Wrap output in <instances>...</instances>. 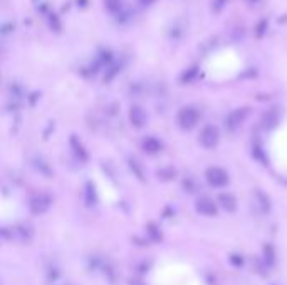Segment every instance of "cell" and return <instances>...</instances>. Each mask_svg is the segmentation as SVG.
<instances>
[{"instance_id": "obj_1", "label": "cell", "mask_w": 287, "mask_h": 285, "mask_svg": "<svg viewBox=\"0 0 287 285\" xmlns=\"http://www.w3.org/2000/svg\"><path fill=\"white\" fill-rule=\"evenodd\" d=\"M200 118H202L200 111H198L195 106H185V108H181L178 114H176V122H178V126L181 129L190 131L200 122Z\"/></svg>"}, {"instance_id": "obj_2", "label": "cell", "mask_w": 287, "mask_h": 285, "mask_svg": "<svg viewBox=\"0 0 287 285\" xmlns=\"http://www.w3.org/2000/svg\"><path fill=\"white\" fill-rule=\"evenodd\" d=\"M205 180L210 186H212V188L222 190V188H225V186L229 185L230 176H229V173H227L225 168L210 166V168L205 169Z\"/></svg>"}, {"instance_id": "obj_3", "label": "cell", "mask_w": 287, "mask_h": 285, "mask_svg": "<svg viewBox=\"0 0 287 285\" xmlns=\"http://www.w3.org/2000/svg\"><path fill=\"white\" fill-rule=\"evenodd\" d=\"M198 141L205 150H215L220 143V129L215 124H206L204 129L200 131Z\"/></svg>"}, {"instance_id": "obj_4", "label": "cell", "mask_w": 287, "mask_h": 285, "mask_svg": "<svg viewBox=\"0 0 287 285\" xmlns=\"http://www.w3.org/2000/svg\"><path fill=\"white\" fill-rule=\"evenodd\" d=\"M195 210L197 213H200L202 216H208V218H213V216L218 215V205L217 202L208 197H200L195 202Z\"/></svg>"}, {"instance_id": "obj_5", "label": "cell", "mask_w": 287, "mask_h": 285, "mask_svg": "<svg viewBox=\"0 0 287 285\" xmlns=\"http://www.w3.org/2000/svg\"><path fill=\"white\" fill-rule=\"evenodd\" d=\"M248 114H250L248 108H239V109H235V111H232L229 114V118H227V127L232 131L237 129V127H240L244 122H246Z\"/></svg>"}, {"instance_id": "obj_6", "label": "cell", "mask_w": 287, "mask_h": 285, "mask_svg": "<svg viewBox=\"0 0 287 285\" xmlns=\"http://www.w3.org/2000/svg\"><path fill=\"white\" fill-rule=\"evenodd\" d=\"M217 205L218 208H222L225 213H234L237 210V198H235L234 193H229V191H222L217 197Z\"/></svg>"}, {"instance_id": "obj_7", "label": "cell", "mask_w": 287, "mask_h": 285, "mask_svg": "<svg viewBox=\"0 0 287 285\" xmlns=\"http://www.w3.org/2000/svg\"><path fill=\"white\" fill-rule=\"evenodd\" d=\"M255 202H257V206L260 208V211L262 213H271V210H272V202H271V198H269V195L265 193V191L262 190H255Z\"/></svg>"}, {"instance_id": "obj_8", "label": "cell", "mask_w": 287, "mask_h": 285, "mask_svg": "<svg viewBox=\"0 0 287 285\" xmlns=\"http://www.w3.org/2000/svg\"><path fill=\"white\" fill-rule=\"evenodd\" d=\"M129 118H131V122L136 127H143L146 124V113L143 111L140 106H133L131 113H129Z\"/></svg>"}, {"instance_id": "obj_9", "label": "cell", "mask_w": 287, "mask_h": 285, "mask_svg": "<svg viewBox=\"0 0 287 285\" xmlns=\"http://www.w3.org/2000/svg\"><path fill=\"white\" fill-rule=\"evenodd\" d=\"M277 122H279V113L276 111V108L271 109V111H267L262 116V126L265 127V129H272V127H276Z\"/></svg>"}, {"instance_id": "obj_10", "label": "cell", "mask_w": 287, "mask_h": 285, "mask_svg": "<svg viewBox=\"0 0 287 285\" xmlns=\"http://www.w3.org/2000/svg\"><path fill=\"white\" fill-rule=\"evenodd\" d=\"M262 262L265 263L267 267H272L276 263V248L272 245H264L262 248Z\"/></svg>"}, {"instance_id": "obj_11", "label": "cell", "mask_w": 287, "mask_h": 285, "mask_svg": "<svg viewBox=\"0 0 287 285\" xmlns=\"http://www.w3.org/2000/svg\"><path fill=\"white\" fill-rule=\"evenodd\" d=\"M143 148H145L146 153H150V155H155V153H158L162 150V141H160L158 138H146L145 143H143Z\"/></svg>"}, {"instance_id": "obj_12", "label": "cell", "mask_w": 287, "mask_h": 285, "mask_svg": "<svg viewBox=\"0 0 287 285\" xmlns=\"http://www.w3.org/2000/svg\"><path fill=\"white\" fill-rule=\"evenodd\" d=\"M104 7L109 14H120L123 10V0H104Z\"/></svg>"}, {"instance_id": "obj_13", "label": "cell", "mask_w": 287, "mask_h": 285, "mask_svg": "<svg viewBox=\"0 0 287 285\" xmlns=\"http://www.w3.org/2000/svg\"><path fill=\"white\" fill-rule=\"evenodd\" d=\"M252 153H254V156L255 158H259L260 163H264L265 164V155H264V151H262V148L259 146V144H254V150H252Z\"/></svg>"}, {"instance_id": "obj_14", "label": "cell", "mask_w": 287, "mask_h": 285, "mask_svg": "<svg viewBox=\"0 0 287 285\" xmlns=\"http://www.w3.org/2000/svg\"><path fill=\"white\" fill-rule=\"evenodd\" d=\"M230 262L234 263V265H237V267H242L244 257H242V255H239V253H232L230 255Z\"/></svg>"}, {"instance_id": "obj_15", "label": "cell", "mask_w": 287, "mask_h": 285, "mask_svg": "<svg viewBox=\"0 0 287 285\" xmlns=\"http://www.w3.org/2000/svg\"><path fill=\"white\" fill-rule=\"evenodd\" d=\"M140 2L143 3V5H151V3H153L155 0H140Z\"/></svg>"}, {"instance_id": "obj_16", "label": "cell", "mask_w": 287, "mask_h": 285, "mask_svg": "<svg viewBox=\"0 0 287 285\" xmlns=\"http://www.w3.org/2000/svg\"><path fill=\"white\" fill-rule=\"evenodd\" d=\"M274 285H276V284H274Z\"/></svg>"}]
</instances>
